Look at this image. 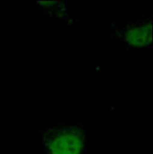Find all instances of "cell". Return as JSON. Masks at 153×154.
<instances>
[{"mask_svg":"<svg viewBox=\"0 0 153 154\" xmlns=\"http://www.w3.org/2000/svg\"><path fill=\"white\" fill-rule=\"evenodd\" d=\"M40 154H89L90 132L81 122H61L40 129Z\"/></svg>","mask_w":153,"mask_h":154,"instance_id":"1","label":"cell"},{"mask_svg":"<svg viewBox=\"0 0 153 154\" xmlns=\"http://www.w3.org/2000/svg\"><path fill=\"white\" fill-rule=\"evenodd\" d=\"M109 38L127 51H150L152 48V15L147 12L132 21H112L108 26Z\"/></svg>","mask_w":153,"mask_h":154,"instance_id":"2","label":"cell"}]
</instances>
